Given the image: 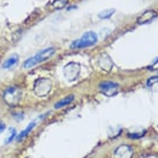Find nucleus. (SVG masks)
<instances>
[{
    "instance_id": "nucleus-15",
    "label": "nucleus",
    "mask_w": 158,
    "mask_h": 158,
    "mask_svg": "<svg viewBox=\"0 0 158 158\" xmlns=\"http://www.w3.org/2000/svg\"><path fill=\"white\" fill-rule=\"evenodd\" d=\"M155 84H158V76H152L147 81V87H152Z\"/></svg>"
},
{
    "instance_id": "nucleus-11",
    "label": "nucleus",
    "mask_w": 158,
    "mask_h": 158,
    "mask_svg": "<svg viewBox=\"0 0 158 158\" xmlns=\"http://www.w3.org/2000/svg\"><path fill=\"white\" fill-rule=\"evenodd\" d=\"M35 125H36L35 121H32V123H29V125H28V127H27L26 129L23 131V132H21L20 134H19V135H16V137H15V140L18 141V142H19V141H22L23 139H24V137H26V136L31 132V129H32V128L35 127Z\"/></svg>"
},
{
    "instance_id": "nucleus-14",
    "label": "nucleus",
    "mask_w": 158,
    "mask_h": 158,
    "mask_svg": "<svg viewBox=\"0 0 158 158\" xmlns=\"http://www.w3.org/2000/svg\"><path fill=\"white\" fill-rule=\"evenodd\" d=\"M112 14H114V9H107V10H104V12L98 14V16L101 19H107L110 18Z\"/></svg>"
},
{
    "instance_id": "nucleus-12",
    "label": "nucleus",
    "mask_w": 158,
    "mask_h": 158,
    "mask_svg": "<svg viewBox=\"0 0 158 158\" xmlns=\"http://www.w3.org/2000/svg\"><path fill=\"white\" fill-rule=\"evenodd\" d=\"M74 101V95H69V96H67V97H65L64 99H61V101H59L54 105V107L56 109H60V107H64V106H66V105H68V104H70L72 102Z\"/></svg>"
},
{
    "instance_id": "nucleus-10",
    "label": "nucleus",
    "mask_w": 158,
    "mask_h": 158,
    "mask_svg": "<svg viewBox=\"0 0 158 158\" xmlns=\"http://www.w3.org/2000/svg\"><path fill=\"white\" fill-rule=\"evenodd\" d=\"M19 61V56L18 54H12L10 57L6 60V61L2 64V68L4 69H8V68H12L13 66H15Z\"/></svg>"
},
{
    "instance_id": "nucleus-18",
    "label": "nucleus",
    "mask_w": 158,
    "mask_h": 158,
    "mask_svg": "<svg viewBox=\"0 0 158 158\" xmlns=\"http://www.w3.org/2000/svg\"><path fill=\"white\" fill-rule=\"evenodd\" d=\"M6 129V123H4V121H1L0 120V133H2Z\"/></svg>"
},
{
    "instance_id": "nucleus-17",
    "label": "nucleus",
    "mask_w": 158,
    "mask_h": 158,
    "mask_svg": "<svg viewBox=\"0 0 158 158\" xmlns=\"http://www.w3.org/2000/svg\"><path fill=\"white\" fill-rule=\"evenodd\" d=\"M149 69L150 70H157L158 69V58H157V60H156L154 64H151V65H150Z\"/></svg>"
},
{
    "instance_id": "nucleus-4",
    "label": "nucleus",
    "mask_w": 158,
    "mask_h": 158,
    "mask_svg": "<svg viewBox=\"0 0 158 158\" xmlns=\"http://www.w3.org/2000/svg\"><path fill=\"white\" fill-rule=\"evenodd\" d=\"M51 89H52V82L50 79H38L34 85V91L40 97L46 96L51 91Z\"/></svg>"
},
{
    "instance_id": "nucleus-8",
    "label": "nucleus",
    "mask_w": 158,
    "mask_h": 158,
    "mask_svg": "<svg viewBox=\"0 0 158 158\" xmlns=\"http://www.w3.org/2000/svg\"><path fill=\"white\" fill-rule=\"evenodd\" d=\"M155 18H157V12H155L152 9H148L137 19V24H144L147 22H150Z\"/></svg>"
},
{
    "instance_id": "nucleus-2",
    "label": "nucleus",
    "mask_w": 158,
    "mask_h": 158,
    "mask_svg": "<svg viewBox=\"0 0 158 158\" xmlns=\"http://www.w3.org/2000/svg\"><path fill=\"white\" fill-rule=\"evenodd\" d=\"M98 40V37H97L96 32L94 31H88L83 34V36L79 38V40H74L72 44H70V48H89V46H92L95 45Z\"/></svg>"
},
{
    "instance_id": "nucleus-9",
    "label": "nucleus",
    "mask_w": 158,
    "mask_h": 158,
    "mask_svg": "<svg viewBox=\"0 0 158 158\" xmlns=\"http://www.w3.org/2000/svg\"><path fill=\"white\" fill-rule=\"evenodd\" d=\"M99 66L103 70H106V72H110L113 67V61L107 54H103L99 58Z\"/></svg>"
},
{
    "instance_id": "nucleus-16",
    "label": "nucleus",
    "mask_w": 158,
    "mask_h": 158,
    "mask_svg": "<svg viewBox=\"0 0 158 158\" xmlns=\"http://www.w3.org/2000/svg\"><path fill=\"white\" fill-rule=\"evenodd\" d=\"M15 137H16V132H15V131H14L13 128H12V129H10V135H9L8 137L6 139V141H5V143L7 144V143H9V142H10V141L13 140V139H15Z\"/></svg>"
},
{
    "instance_id": "nucleus-19",
    "label": "nucleus",
    "mask_w": 158,
    "mask_h": 158,
    "mask_svg": "<svg viewBox=\"0 0 158 158\" xmlns=\"http://www.w3.org/2000/svg\"><path fill=\"white\" fill-rule=\"evenodd\" d=\"M157 144H158V142H157Z\"/></svg>"
},
{
    "instance_id": "nucleus-5",
    "label": "nucleus",
    "mask_w": 158,
    "mask_h": 158,
    "mask_svg": "<svg viewBox=\"0 0 158 158\" xmlns=\"http://www.w3.org/2000/svg\"><path fill=\"white\" fill-rule=\"evenodd\" d=\"M80 70H81V67H80L79 64H76V62H69L64 68V76H65V79L67 81L72 82V81L76 80V77L79 76Z\"/></svg>"
},
{
    "instance_id": "nucleus-13",
    "label": "nucleus",
    "mask_w": 158,
    "mask_h": 158,
    "mask_svg": "<svg viewBox=\"0 0 158 158\" xmlns=\"http://www.w3.org/2000/svg\"><path fill=\"white\" fill-rule=\"evenodd\" d=\"M68 0H53L52 2L50 4V6L53 9H62L65 8V6L67 5Z\"/></svg>"
},
{
    "instance_id": "nucleus-1",
    "label": "nucleus",
    "mask_w": 158,
    "mask_h": 158,
    "mask_svg": "<svg viewBox=\"0 0 158 158\" xmlns=\"http://www.w3.org/2000/svg\"><path fill=\"white\" fill-rule=\"evenodd\" d=\"M56 52V48H48L43 50V51H40V53H37L35 54L34 57L29 58V59H27L26 61L23 62V68H31V67L36 66V65H38L40 62H43L44 60L48 59V58L51 57L52 54H54Z\"/></svg>"
},
{
    "instance_id": "nucleus-3",
    "label": "nucleus",
    "mask_w": 158,
    "mask_h": 158,
    "mask_svg": "<svg viewBox=\"0 0 158 158\" xmlns=\"http://www.w3.org/2000/svg\"><path fill=\"white\" fill-rule=\"evenodd\" d=\"M20 99H21V90L18 87L12 85V87H8L4 91V101L7 105H16L20 102Z\"/></svg>"
},
{
    "instance_id": "nucleus-7",
    "label": "nucleus",
    "mask_w": 158,
    "mask_h": 158,
    "mask_svg": "<svg viewBox=\"0 0 158 158\" xmlns=\"http://www.w3.org/2000/svg\"><path fill=\"white\" fill-rule=\"evenodd\" d=\"M133 148L129 145H120L118 147L115 151H114V156L115 158H132L133 157Z\"/></svg>"
},
{
    "instance_id": "nucleus-6",
    "label": "nucleus",
    "mask_w": 158,
    "mask_h": 158,
    "mask_svg": "<svg viewBox=\"0 0 158 158\" xmlns=\"http://www.w3.org/2000/svg\"><path fill=\"white\" fill-rule=\"evenodd\" d=\"M119 89H120L119 84L115 83V82H112V81H104V82H102L99 84V90L104 95H106V96H114V95H117Z\"/></svg>"
}]
</instances>
